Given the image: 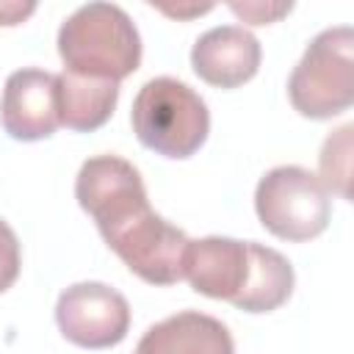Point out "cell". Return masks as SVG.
Here are the masks:
<instances>
[{
  "label": "cell",
  "mask_w": 354,
  "mask_h": 354,
  "mask_svg": "<svg viewBox=\"0 0 354 354\" xmlns=\"http://www.w3.org/2000/svg\"><path fill=\"white\" fill-rule=\"evenodd\" d=\"M77 205L94 218L108 249L144 282L183 279L188 235L149 207L141 171L119 155L88 158L75 180Z\"/></svg>",
  "instance_id": "cell-1"
},
{
  "label": "cell",
  "mask_w": 354,
  "mask_h": 354,
  "mask_svg": "<svg viewBox=\"0 0 354 354\" xmlns=\"http://www.w3.org/2000/svg\"><path fill=\"white\" fill-rule=\"evenodd\" d=\"M183 279L196 293L230 301L243 313L279 310L296 285L293 266L282 252L224 235L188 241Z\"/></svg>",
  "instance_id": "cell-2"
},
{
  "label": "cell",
  "mask_w": 354,
  "mask_h": 354,
  "mask_svg": "<svg viewBox=\"0 0 354 354\" xmlns=\"http://www.w3.org/2000/svg\"><path fill=\"white\" fill-rule=\"evenodd\" d=\"M58 55L66 72L119 83L141 66V36L124 8L91 0L58 28Z\"/></svg>",
  "instance_id": "cell-3"
},
{
  "label": "cell",
  "mask_w": 354,
  "mask_h": 354,
  "mask_svg": "<svg viewBox=\"0 0 354 354\" xmlns=\"http://www.w3.org/2000/svg\"><path fill=\"white\" fill-rule=\"evenodd\" d=\"M130 124L147 149L171 160H185L207 141L210 111L191 86L163 75L138 88Z\"/></svg>",
  "instance_id": "cell-4"
},
{
  "label": "cell",
  "mask_w": 354,
  "mask_h": 354,
  "mask_svg": "<svg viewBox=\"0 0 354 354\" xmlns=\"http://www.w3.org/2000/svg\"><path fill=\"white\" fill-rule=\"evenodd\" d=\"M288 100L304 119H332L354 102V30L348 25L321 30L293 66Z\"/></svg>",
  "instance_id": "cell-5"
},
{
  "label": "cell",
  "mask_w": 354,
  "mask_h": 354,
  "mask_svg": "<svg viewBox=\"0 0 354 354\" xmlns=\"http://www.w3.org/2000/svg\"><path fill=\"white\" fill-rule=\"evenodd\" d=\"M254 210L274 238L293 243L318 238L332 218L326 185L301 166H277L266 171L254 188Z\"/></svg>",
  "instance_id": "cell-6"
},
{
  "label": "cell",
  "mask_w": 354,
  "mask_h": 354,
  "mask_svg": "<svg viewBox=\"0 0 354 354\" xmlns=\"http://www.w3.org/2000/svg\"><path fill=\"white\" fill-rule=\"evenodd\" d=\"M55 324L80 348H111L130 329V304L105 282H75L58 296Z\"/></svg>",
  "instance_id": "cell-7"
},
{
  "label": "cell",
  "mask_w": 354,
  "mask_h": 354,
  "mask_svg": "<svg viewBox=\"0 0 354 354\" xmlns=\"http://www.w3.org/2000/svg\"><path fill=\"white\" fill-rule=\"evenodd\" d=\"M3 130L17 141H41L61 124L58 75L28 66L8 75L0 100Z\"/></svg>",
  "instance_id": "cell-8"
},
{
  "label": "cell",
  "mask_w": 354,
  "mask_h": 354,
  "mask_svg": "<svg viewBox=\"0 0 354 354\" xmlns=\"http://www.w3.org/2000/svg\"><path fill=\"white\" fill-rule=\"evenodd\" d=\"M263 61L260 41L243 25H221L202 33L191 47V66L199 80L216 88L249 83Z\"/></svg>",
  "instance_id": "cell-9"
},
{
  "label": "cell",
  "mask_w": 354,
  "mask_h": 354,
  "mask_svg": "<svg viewBox=\"0 0 354 354\" xmlns=\"http://www.w3.org/2000/svg\"><path fill=\"white\" fill-rule=\"evenodd\" d=\"M138 354H232L235 343L221 321L205 313H177L144 332Z\"/></svg>",
  "instance_id": "cell-10"
},
{
  "label": "cell",
  "mask_w": 354,
  "mask_h": 354,
  "mask_svg": "<svg viewBox=\"0 0 354 354\" xmlns=\"http://www.w3.org/2000/svg\"><path fill=\"white\" fill-rule=\"evenodd\" d=\"M119 102V83L102 77H86L75 72L58 75V116L61 124L75 133H91L102 127Z\"/></svg>",
  "instance_id": "cell-11"
},
{
  "label": "cell",
  "mask_w": 354,
  "mask_h": 354,
  "mask_svg": "<svg viewBox=\"0 0 354 354\" xmlns=\"http://www.w3.org/2000/svg\"><path fill=\"white\" fill-rule=\"evenodd\" d=\"M351 133L354 124H343L329 133L318 158V180L340 199H351Z\"/></svg>",
  "instance_id": "cell-12"
},
{
  "label": "cell",
  "mask_w": 354,
  "mask_h": 354,
  "mask_svg": "<svg viewBox=\"0 0 354 354\" xmlns=\"http://www.w3.org/2000/svg\"><path fill=\"white\" fill-rule=\"evenodd\" d=\"M221 3L249 28L277 25L296 6V0H221Z\"/></svg>",
  "instance_id": "cell-13"
},
{
  "label": "cell",
  "mask_w": 354,
  "mask_h": 354,
  "mask_svg": "<svg viewBox=\"0 0 354 354\" xmlns=\"http://www.w3.org/2000/svg\"><path fill=\"white\" fill-rule=\"evenodd\" d=\"M22 268V254H19V241L17 232L0 218V293H6Z\"/></svg>",
  "instance_id": "cell-14"
},
{
  "label": "cell",
  "mask_w": 354,
  "mask_h": 354,
  "mask_svg": "<svg viewBox=\"0 0 354 354\" xmlns=\"http://www.w3.org/2000/svg\"><path fill=\"white\" fill-rule=\"evenodd\" d=\"M144 3L152 6L155 11H160L166 19L191 22V19H199V17L210 14L218 0H144Z\"/></svg>",
  "instance_id": "cell-15"
},
{
  "label": "cell",
  "mask_w": 354,
  "mask_h": 354,
  "mask_svg": "<svg viewBox=\"0 0 354 354\" xmlns=\"http://www.w3.org/2000/svg\"><path fill=\"white\" fill-rule=\"evenodd\" d=\"M39 0H0V28H17L28 22Z\"/></svg>",
  "instance_id": "cell-16"
}]
</instances>
